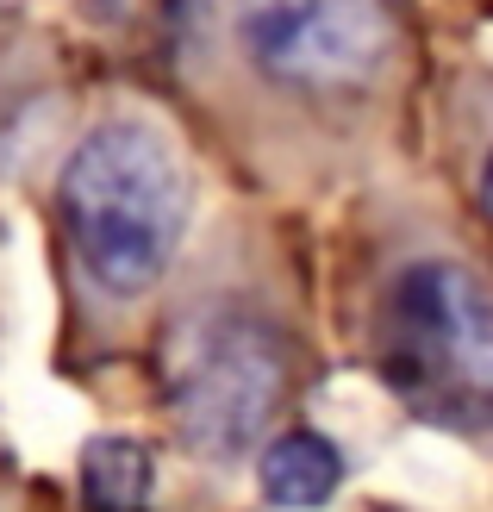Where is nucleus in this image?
Listing matches in <instances>:
<instances>
[{
  "instance_id": "nucleus-1",
  "label": "nucleus",
  "mask_w": 493,
  "mask_h": 512,
  "mask_svg": "<svg viewBox=\"0 0 493 512\" xmlns=\"http://www.w3.org/2000/svg\"><path fill=\"white\" fill-rule=\"evenodd\" d=\"M57 213L75 263L94 288L132 300L157 288L188 232V169L181 150L144 119H113L75 144L57 182Z\"/></svg>"
},
{
  "instance_id": "nucleus-2",
  "label": "nucleus",
  "mask_w": 493,
  "mask_h": 512,
  "mask_svg": "<svg viewBox=\"0 0 493 512\" xmlns=\"http://www.w3.org/2000/svg\"><path fill=\"white\" fill-rule=\"evenodd\" d=\"M375 363L425 425L493 444V288L475 269L406 263L381 294Z\"/></svg>"
},
{
  "instance_id": "nucleus-3",
  "label": "nucleus",
  "mask_w": 493,
  "mask_h": 512,
  "mask_svg": "<svg viewBox=\"0 0 493 512\" xmlns=\"http://www.w3.org/2000/svg\"><path fill=\"white\" fill-rule=\"evenodd\" d=\"M294 388L288 338L238 306H206L181 319L163 344V400L169 425L206 463L244 456Z\"/></svg>"
},
{
  "instance_id": "nucleus-4",
  "label": "nucleus",
  "mask_w": 493,
  "mask_h": 512,
  "mask_svg": "<svg viewBox=\"0 0 493 512\" xmlns=\"http://www.w3.org/2000/svg\"><path fill=\"white\" fill-rule=\"evenodd\" d=\"M244 50L281 82L350 88L387 63L394 25L381 7H256L244 13Z\"/></svg>"
},
{
  "instance_id": "nucleus-5",
  "label": "nucleus",
  "mask_w": 493,
  "mask_h": 512,
  "mask_svg": "<svg viewBox=\"0 0 493 512\" xmlns=\"http://www.w3.org/2000/svg\"><path fill=\"white\" fill-rule=\"evenodd\" d=\"M256 481H263V494L288 512H313L337 494V481H344V456H337L331 438L319 431H281V438L263 450V463H256Z\"/></svg>"
},
{
  "instance_id": "nucleus-6",
  "label": "nucleus",
  "mask_w": 493,
  "mask_h": 512,
  "mask_svg": "<svg viewBox=\"0 0 493 512\" xmlns=\"http://www.w3.org/2000/svg\"><path fill=\"white\" fill-rule=\"evenodd\" d=\"M157 488V463L138 438H94L82 450V500L94 512H144Z\"/></svg>"
},
{
  "instance_id": "nucleus-7",
  "label": "nucleus",
  "mask_w": 493,
  "mask_h": 512,
  "mask_svg": "<svg viewBox=\"0 0 493 512\" xmlns=\"http://www.w3.org/2000/svg\"><path fill=\"white\" fill-rule=\"evenodd\" d=\"M481 207H487V219H493V150H487V169H481Z\"/></svg>"
}]
</instances>
